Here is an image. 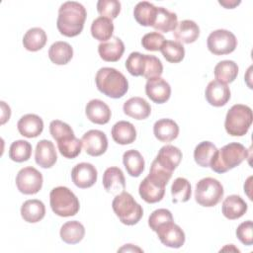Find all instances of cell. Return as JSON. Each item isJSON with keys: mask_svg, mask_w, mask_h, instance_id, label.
<instances>
[{"mask_svg": "<svg viewBox=\"0 0 253 253\" xmlns=\"http://www.w3.org/2000/svg\"><path fill=\"white\" fill-rule=\"evenodd\" d=\"M45 214L44 204L37 199L24 202L21 207V215L23 219L30 223H35L42 220Z\"/></svg>", "mask_w": 253, "mask_h": 253, "instance_id": "cell-27", "label": "cell"}, {"mask_svg": "<svg viewBox=\"0 0 253 253\" xmlns=\"http://www.w3.org/2000/svg\"><path fill=\"white\" fill-rule=\"evenodd\" d=\"M248 157L247 148L238 142H230L214 153L210 167L212 171L222 174L240 165Z\"/></svg>", "mask_w": 253, "mask_h": 253, "instance_id": "cell-2", "label": "cell"}, {"mask_svg": "<svg viewBox=\"0 0 253 253\" xmlns=\"http://www.w3.org/2000/svg\"><path fill=\"white\" fill-rule=\"evenodd\" d=\"M215 80L224 84L233 82L238 75V66L232 60L219 61L213 69Z\"/></svg>", "mask_w": 253, "mask_h": 253, "instance_id": "cell-36", "label": "cell"}, {"mask_svg": "<svg viewBox=\"0 0 253 253\" xmlns=\"http://www.w3.org/2000/svg\"><path fill=\"white\" fill-rule=\"evenodd\" d=\"M87 119L97 125H105L109 123L112 113L109 106L99 99L89 101L85 108Z\"/></svg>", "mask_w": 253, "mask_h": 253, "instance_id": "cell-18", "label": "cell"}, {"mask_svg": "<svg viewBox=\"0 0 253 253\" xmlns=\"http://www.w3.org/2000/svg\"><path fill=\"white\" fill-rule=\"evenodd\" d=\"M17 127L21 135L28 138H34L42 132L43 122L38 115L27 114L18 121Z\"/></svg>", "mask_w": 253, "mask_h": 253, "instance_id": "cell-20", "label": "cell"}, {"mask_svg": "<svg viewBox=\"0 0 253 253\" xmlns=\"http://www.w3.org/2000/svg\"><path fill=\"white\" fill-rule=\"evenodd\" d=\"M81 142L85 152L90 156H100L108 148V138L99 129H90L85 132L81 138Z\"/></svg>", "mask_w": 253, "mask_h": 253, "instance_id": "cell-11", "label": "cell"}, {"mask_svg": "<svg viewBox=\"0 0 253 253\" xmlns=\"http://www.w3.org/2000/svg\"><path fill=\"white\" fill-rule=\"evenodd\" d=\"M163 72V65L160 59L154 55L145 54V64H144V72L143 77L146 79L160 77Z\"/></svg>", "mask_w": 253, "mask_h": 253, "instance_id": "cell-44", "label": "cell"}, {"mask_svg": "<svg viewBox=\"0 0 253 253\" xmlns=\"http://www.w3.org/2000/svg\"><path fill=\"white\" fill-rule=\"evenodd\" d=\"M192 194L190 182L183 177L174 180L171 186V195L173 203H185L190 200Z\"/></svg>", "mask_w": 253, "mask_h": 253, "instance_id": "cell-38", "label": "cell"}, {"mask_svg": "<svg viewBox=\"0 0 253 253\" xmlns=\"http://www.w3.org/2000/svg\"><path fill=\"white\" fill-rule=\"evenodd\" d=\"M112 208L121 222L126 225L136 224L143 215L142 207L126 191L116 195L112 202Z\"/></svg>", "mask_w": 253, "mask_h": 253, "instance_id": "cell-4", "label": "cell"}, {"mask_svg": "<svg viewBox=\"0 0 253 253\" xmlns=\"http://www.w3.org/2000/svg\"><path fill=\"white\" fill-rule=\"evenodd\" d=\"M173 36L179 42L192 43L198 40L200 28L192 20H183L178 23L176 29L173 31Z\"/></svg>", "mask_w": 253, "mask_h": 253, "instance_id": "cell-26", "label": "cell"}, {"mask_svg": "<svg viewBox=\"0 0 253 253\" xmlns=\"http://www.w3.org/2000/svg\"><path fill=\"white\" fill-rule=\"evenodd\" d=\"M49 204L52 211L62 217L75 215L80 208L79 200L75 194L63 186L55 187L50 191Z\"/></svg>", "mask_w": 253, "mask_h": 253, "instance_id": "cell-5", "label": "cell"}, {"mask_svg": "<svg viewBox=\"0 0 253 253\" xmlns=\"http://www.w3.org/2000/svg\"><path fill=\"white\" fill-rule=\"evenodd\" d=\"M86 17L87 12L82 4L76 1L64 2L58 9L57 29L65 37H76L82 32Z\"/></svg>", "mask_w": 253, "mask_h": 253, "instance_id": "cell-1", "label": "cell"}, {"mask_svg": "<svg viewBox=\"0 0 253 253\" xmlns=\"http://www.w3.org/2000/svg\"><path fill=\"white\" fill-rule=\"evenodd\" d=\"M223 193V187L218 180L206 177L201 179L196 185L195 200L200 206L211 208L220 202Z\"/></svg>", "mask_w": 253, "mask_h": 253, "instance_id": "cell-7", "label": "cell"}, {"mask_svg": "<svg viewBox=\"0 0 253 253\" xmlns=\"http://www.w3.org/2000/svg\"><path fill=\"white\" fill-rule=\"evenodd\" d=\"M57 148L60 154L68 159L77 157L81 152L82 142L81 139L77 138L74 133L66 134L56 140Z\"/></svg>", "mask_w": 253, "mask_h": 253, "instance_id": "cell-30", "label": "cell"}, {"mask_svg": "<svg viewBox=\"0 0 253 253\" xmlns=\"http://www.w3.org/2000/svg\"><path fill=\"white\" fill-rule=\"evenodd\" d=\"M49 132H50L51 136L53 137V139H55V141L66 134L74 133L73 129L71 128V126L69 125H67L66 123L61 122L59 120H54V121L50 122Z\"/></svg>", "mask_w": 253, "mask_h": 253, "instance_id": "cell-46", "label": "cell"}, {"mask_svg": "<svg viewBox=\"0 0 253 253\" xmlns=\"http://www.w3.org/2000/svg\"><path fill=\"white\" fill-rule=\"evenodd\" d=\"M135 251V250H137V251H141V249L140 248H136V247H132V244H126V246H124V247H122L119 251Z\"/></svg>", "mask_w": 253, "mask_h": 253, "instance_id": "cell-50", "label": "cell"}, {"mask_svg": "<svg viewBox=\"0 0 253 253\" xmlns=\"http://www.w3.org/2000/svg\"><path fill=\"white\" fill-rule=\"evenodd\" d=\"M95 82L98 90L113 99L122 98L128 90L126 76L113 67H102L97 71Z\"/></svg>", "mask_w": 253, "mask_h": 253, "instance_id": "cell-3", "label": "cell"}, {"mask_svg": "<svg viewBox=\"0 0 253 253\" xmlns=\"http://www.w3.org/2000/svg\"><path fill=\"white\" fill-rule=\"evenodd\" d=\"M32 144L27 140H16L9 148V158L15 162H25L31 158Z\"/></svg>", "mask_w": 253, "mask_h": 253, "instance_id": "cell-40", "label": "cell"}, {"mask_svg": "<svg viewBox=\"0 0 253 253\" xmlns=\"http://www.w3.org/2000/svg\"><path fill=\"white\" fill-rule=\"evenodd\" d=\"M166 185L163 181L148 174L139 184V196L148 204L158 203L164 197Z\"/></svg>", "mask_w": 253, "mask_h": 253, "instance_id": "cell-10", "label": "cell"}, {"mask_svg": "<svg viewBox=\"0 0 253 253\" xmlns=\"http://www.w3.org/2000/svg\"><path fill=\"white\" fill-rule=\"evenodd\" d=\"M178 25V17L174 12L164 7H158L152 28L158 32L168 33L174 31Z\"/></svg>", "mask_w": 253, "mask_h": 253, "instance_id": "cell-28", "label": "cell"}, {"mask_svg": "<svg viewBox=\"0 0 253 253\" xmlns=\"http://www.w3.org/2000/svg\"><path fill=\"white\" fill-rule=\"evenodd\" d=\"M124 113L135 120H145L151 113V107L141 97H132L126 100L123 106Z\"/></svg>", "mask_w": 253, "mask_h": 253, "instance_id": "cell-22", "label": "cell"}, {"mask_svg": "<svg viewBox=\"0 0 253 253\" xmlns=\"http://www.w3.org/2000/svg\"><path fill=\"white\" fill-rule=\"evenodd\" d=\"M157 8L158 7H155L152 3L147 1L138 2L133 9V17L139 25L152 27L156 17Z\"/></svg>", "mask_w": 253, "mask_h": 253, "instance_id": "cell-32", "label": "cell"}, {"mask_svg": "<svg viewBox=\"0 0 253 253\" xmlns=\"http://www.w3.org/2000/svg\"><path fill=\"white\" fill-rule=\"evenodd\" d=\"M160 51L162 52L164 58L171 63H179L185 56V48L179 42L166 41Z\"/></svg>", "mask_w": 253, "mask_h": 253, "instance_id": "cell-39", "label": "cell"}, {"mask_svg": "<svg viewBox=\"0 0 253 253\" xmlns=\"http://www.w3.org/2000/svg\"><path fill=\"white\" fill-rule=\"evenodd\" d=\"M216 146L211 141L200 142L194 150V159L201 167H210L211 161L216 152Z\"/></svg>", "mask_w": 253, "mask_h": 253, "instance_id": "cell-37", "label": "cell"}, {"mask_svg": "<svg viewBox=\"0 0 253 253\" xmlns=\"http://www.w3.org/2000/svg\"><path fill=\"white\" fill-rule=\"evenodd\" d=\"M155 232L157 233L161 243L167 247L180 248L184 245L186 240L183 229L173 221L160 226Z\"/></svg>", "mask_w": 253, "mask_h": 253, "instance_id": "cell-12", "label": "cell"}, {"mask_svg": "<svg viewBox=\"0 0 253 253\" xmlns=\"http://www.w3.org/2000/svg\"><path fill=\"white\" fill-rule=\"evenodd\" d=\"M35 160L42 168L46 169L52 167L57 160L54 144L47 139L40 140L36 146Z\"/></svg>", "mask_w": 253, "mask_h": 253, "instance_id": "cell-17", "label": "cell"}, {"mask_svg": "<svg viewBox=\"0 0 253 253\" xmlns=\"http://www.w3.org/2000/svg\"><path fill=\"white\" fill-rule=\"evenodd\" d=\"M206 100L213 107L224 106L230 99L229 87L217 80L211 81L205 91Z\"/></svg>", "mask_w": 253, "mask_h": 253, "instance_id": "cell-15", "label": "cell"}, {"mask_svg": "<svg viewBox=\"0 0 253 253\" xmlns=\"http://www.w3.org/2000/svg\"><path fill=\"white\" fill-rule=\"evenodd\" d=\"M97 177V169L91 163H78L71 170L72 182L76 187L80 189H87L92 187L96 183Z\"/></svg>", "mask_w": 253, "mask_h": 253, "instance_id": "cell-13", "label": "cell"}, {"mask_svg": "<svg viewBox=\"0 0 253 253\" xmlns=\"http://www.w3.org/2000/svg\"><path fill=\"white\" fill-rule=\"evenodd\" d=\"M114 33V24L112 20L105 17L96 18L91 25L92 37L100 42L109 41Z\"/></svg>", "mask_w": 253, "mask_h": 253, "instance_id": "cell-35", "label": "cell"}, {"mask_svg": "<svg viewBox=\"0 0 253 253\" xmlns=\"http://www.w3.org/2000/svg\"><path fill=\"white\" fill-rule=\"evenodd\" d=\"M173 221V215L169 210L158 209L152 211L148 217V225L155 232L160 226Z\"/></svg>", "mask_w": 253, "mask_h": 253, "instance_id": "cell-43", "label": "cell"}, {"mask_svg": "<svg viewBox=\"0 0 253 253\" xmlns=\"http://www.w3.org/2000/svg\"><path fill=\"white\" fill-rule=\"evenodd\" d=\"M166 42L163 35L158 32H151L145 34L141 39V45L149 51H158Z\"/></svg>", "mask_w": 253, "mask_h": 253, "instance_id": "cell-45", "label": "cell"}, {"mask_svg": "<svg viewBox=\"0 0 253 253\" xmlns=\"http://www.w3.org/2000/svg\"><path fill=\"white\" fill-rule=\"evenodd\" d=\"M47 41L45 32L42 28H32L26 32L23 38V45L29 51L42 49Z\"/></svg>", "mask_w": 253, "mask_h": 253, "instance_id": "cell-34", "label": "cell"}, {"mask_svg": "<svg viewBox=\"0 0 253 253\" xmlns=\"http://www.w3.org/2000/svg\"><path fill=\"white\" fill-rule=\"evenodd\" d=\"M103 186L111 194H120L126 189V179L119 167H109L103 174Z\"/></svg>", "mask_w": 253, "mask_h": 253, "instance_id": "cell-21", "label": "cell"}, {"mask_svg": "<svg viewBox=\"0 0 253 253\" xmlns=\"http://www.w3.org/2000/svg\"><path fill=\"white\" fill-rule=\"evenodd\" d=\"M42 175L35 167L28 166L22 168L16 176V186L25 195H35L42 187Z\"/></svg>", "mask_w": 253, "mask_h": 253, "instance_id": "cell-9", "label": "cell"}, {"mask_svg": "<svg viewBox=\"0 0 253 253\" xmlns=\"http://www.w3.org/2000/svg\"><path fill=\"white\" fill-rule=\"evenodd\" d=\"M218 3L226 9H233L235 6L240 4V1H218Z\"/></svg>", "mask_w": 253, "mask_h": 253, "instance_id": "cell-49", "label": "cell"}, {"mask_svg": "<svg viewBox=\"0 0 253 253\" xmlns=\"http://www.w3.org/2000/svg\"><path fill=\"white\" fill-rule=\"evenodd\" d=\"M1 110H2V115H1V124H5L11 116V110L8 105H6L5 102H1Z\"/></svg>", "mask_w": 253, "mask_h": 253, "instance_id": "cell-48", "label": "cell"}, {"mask_svg": "<svg viewBox=\"0 0 253 253\" xmlns=\"http://www.w3.org/2000/svg\"><path fill=\"white\" fill-rule=\"evenodd\" d=\"M252 121L253 114L251 108L246 105L235 104L226 114L224 127L231 136H243L249 130Z\"/></svg>", "mask_w": 253, "mask_h": 253, "instance_id": "cell-6", "label": "cell"}, {"mask_svg": "<svg viewBox=\"0 0 253 253\" xmlns=\"http://www.w3.org/2000/svg\"><path fill=\"white\" fill-rule=\"evenodd\" d=\"M97 11L101 17L114 20L121 12V2L118 0H99L97 2Z\"/></svg>", "mask_w": 253, "mask_h": 253, "instance_id": "cell-42", "label": "cell"}, {"mask_svg": "<svg viewBox=\"0 0 253 253\" xmlns=\"http://www.w3.org/2000/svg\"><path fill=\"white\" fill-rule=\"evenodd\" d=\"M145 54L134 51L126 60V68L132 76H142L144 72Z\"/></svg>", "mask_w": 253, "mask_h": 253, "instance_id": "cell-41", "label": "cell"}, {"mask_svg": "<svg viewBox=\"0 0 253 253\" xmlns=\"http://www.w3.org/2000/svg\"><path fill=\"white\" fill-rule=\"evenodd\" d=\"M145 93L147 97L156 104L166 103L171 96V87L169 83L161 77L147 79L145 84Z\"/></svg>", "mask_w": 253, "mask_h": 253, "instance_id": "cell-14", "label": "cell"}, {"mask_svg": "<svg viewBox=\"0 0 253 253\" xmlns=\"http://www.w3.org/2000/svg\"><path fill=\"white\" fill-rule=\"evenodd\" d=\"M73 56V48L66 42H55L48 49V57L56 65L67 64Z\"/></svg>", "mask_w": 253, "mask_h": 253, "instance_id": "cell-29", "label": "cell"}, {"mask_svg": "<svg viewBox=\"0 0 253 253\" xmlns=\"http://www.w3.org/2000/svg\"><path fill=\"white\" fill-rule=\"evenodd\" d=\"M153 133L161 142H170L177 138L179 126L171 119H160L153 126Z\"/></svg>", "mask_w": 253, "mask_h": 253, "instance_id": "cell-25", "label": "cell"}, {"mask_svg": "<svg viewBox=\"0 0 253 253\" xmlns=\"http://www.w3.org/2000/svg\"><path fill=\"white\" fill-rule=\"evenodd\" d=\"M252 229H253V225L251 220H246L237 226L236 236L244 245H247V246L252 245L253 243Z\"/></svg>", "mask_w": 253, "mask_h": 253, "instance_id": "cell-47", "label": "cell"}, {"mask_svg": "<svg viewBox=\"0 0 253 253\" xmlns=\"http://www.w3.org/2000/svg\"><path fill=\"white\" fill-rule=\"evenodd\" d=\"M182 156V152L178 147L167 144L160 148L154 161L163 169L173 173L180 164Z\"/></svg>", "mask_w": 253, "mask_h": 253, "instance_id": "cell-16", "label": "cell"}, {"mask_svg": "<svg viewBox=\"0 0 253 253\" xmlns=\"http://www.w3.org/2000/svg\"><path fill=\"white\" fill-rule=\"evenodd\" d=\"M85 235L83 224L77 220L65 222L60 228V237L67 244L79 243Z\"/></svg>", "mask_w": 253, "mask_h": 253, "instance_id": "cell-33", "label": "cell"}, {"mask_svg": "<svg viewBox=\"0 0 253 253\" xmlns=\"http://www.w3.org/2000/svg\"><path fill=\"white\" fill-rule=\"evenodd\" d=\"M209 50L214 55H223L233 52L237 46L234 34L227 30H215L211 32L207 40Z\"/></svg>", "mask_w": 253, "mask_h": 253, "instance_id": "cell-8", "label": "cell"}, {"mask_svg": "<svg viewBox=\"0 0 253 253\" xmlns=\"http://www.w3.org/2000/svg\"><path fill=\"white\" fill-rule=\"evenodd\" d=\"M111 134L114 141L121 145L130 144L136 138L134 126L126 121H120L116 123L112 127Z\"/></svg>", "mask_w": 253, "mask_h": 253, "instance_id": "cell-24", "label": "cell"}, {"mask_svg": "<svg viewBox=\"0 0 253 253\" xmlns=\"http://www.w3.org/2000/svg\"><path fill=\"white\" fill-rule=\"evenodd\" d=\"M123 163L126 172L131 177H139L144 170V159L135 149L126 150L123 155Z\"/></svg>", "mask_w": 253, "mask_h": 253, "instance_id": "cell-31", "label": "cell"}, {"mask_svg": "<svg viewBox=\"0 0 253 253\" xmlns=\"http://www.w3.org/2000/svg\"><path fill=\"white\" fill-rule=\"evenodd\" d=\"M247 204L238 195H230L226 197L221 207L223 215L230 220L240 218L247 211Z\"/></svg>", "mask_w": 253, "mask_h": 253, "instance_id": "cell-23", "label": "cell"}, {"mask_svg": "<svg viewBox=\"0 0 253 253\" xmlns=\"http://www.w3.org/2000/svg\"><path fill=\"white\" fill-rule=\"evenodd\" d=\"M125 44L119 37H113L107 42H103L98 45L100 57L108 62L118 61L124 54Z\"/></svg>", "mask_w": 253, "mask_h": 253, "instance_id": "cell-19", "label": "cell"}]
</instances>
